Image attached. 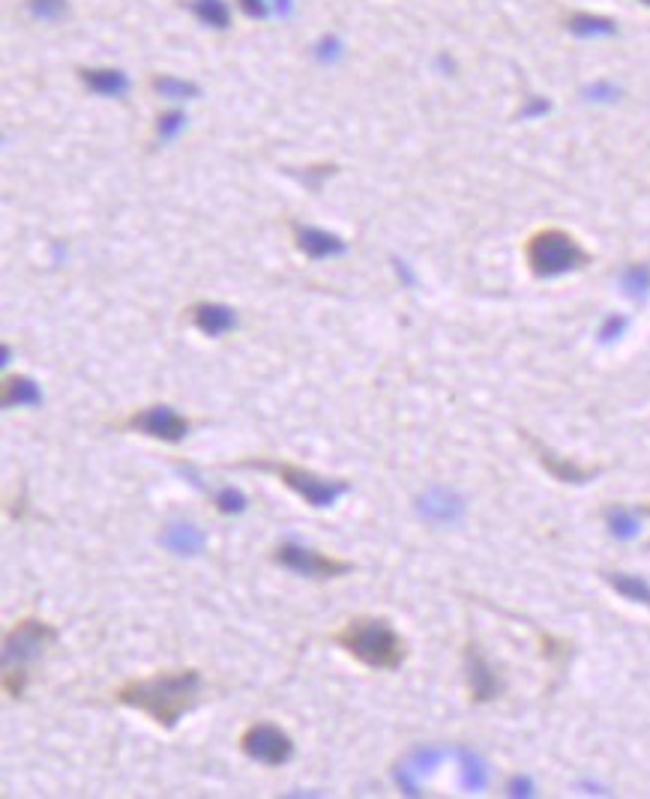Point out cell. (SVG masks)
Instances as JSON below:
<instances>
[{
  "instance_id": "obj_12",
  "label": "cell",
  "mask_w": 650,
  "mask_h": 799,
  "mask_svg": "<svg viewBox=\"0 0 650 799\" xmlns=\"http://www.w3.org/2000/svg\"><path fill=\"white\" fill-rule=\"evenodd\" d=\"M416 510L432 524H456L464 515V500L447 488H432L420 497Z\"/></svg>"
},
{
  "instance_id": "obj_15",
  "label": "cell",
  "mask_w": 650,
  "mask_h": 799,
  "mask_svg": "<svg viewBox=\"0 0 650 799\" xmlns=\"http://www.w3.org/2000/svg\"><path fill=\"white\" fill-rule=\"evenodd\" d=\"M162 545L168 551L180 554V557H195L204 551V533L195 527V524H168L162 530Z\"/></svg>"
},
{
  "instance_id": "obj_8",
  "label": "cell",
  "mask_w": 650,
  "mask_h": 799,
  "mask_svg": "<svg viewBox=\"0 0 650 799\" xmlns=\"http://www.w3.org/2000/svg\"><path fill=\"white\" fill-rule=\"evenodd\" d=\"M120 429H130V431H141L147 438L165 440V443H180L189 434L192 423L183 414H178L171 405H150V407H139L132 410L126 419H120Z\"/></svg>"
},
{
  "instance_id": "obj_5",
  "label": "cell",
  "mask_w": 650,
  "mask_h": 799,
  "mask_svg": "<svg viewBox=\"0 0 650 799\" xmlns=\"http://www.w3.org/2000/svg\"><path fill=\"white\" fill-rule=\"evenodd\" d=\"M240 467H258V471H273L282 479V486L294 491L303 503H309L312 510H327L336 500L345 497L351 491L348 479H339V476H321L309 467H300L294 462H258V458H246L240 462Z\"/></svg>"
},
{
  "instance_id": "obj_33",
  "label": "cell",
  "mask_w": 650,
  "mask_h": 799,
  "mask_svg": "<svg viewBox=\"0 0 650 799\" xmlns=\"http://www.w3.org/2000/svg\"><path fill=\"white\" fill-rule=\"evenodd\" d=\"M641 4H650V0H641Z\"/></svg>"
},
{
  "instance_id": "obj_27",
  "label": "cell",
  "mask_w": 650,
  "mask_h": 799,
  "mask_svg": "<svg viewBox=\"0 0 650 799\" xmlns=\"http://www.w3.org/2000/svg\"><path fill=\"white\" fill-rule=\"evenodd\" d=\"M623 329H627V318H617V314H612V318H608L606 324H603V329H599V342L612 344L614 338L623 336Z\"/></svg>"
},
{
  "instance_id": "obj_26",
  "label": "cell",
  "mask_w": 650,
  "mask_h": 799,
  "mask_svg": "<svg viewBox=\"0 0 650 799\" xmlns=\"http://www.w3.org/2000/svg\"><path fill=\"white\" fill-rule=\"evenodd\" d=\"M30 12L36 15V19H60L63 10H67V0H28Z\"/></svg>"
},
{
  "instance_id": "obj_19",
  "label": "cell",
  "mask_w": 650,
  "mask_h": 799,
  "mask_svg": "<svg viewBox=\"0 0 650 799\" xmlns=\"http://www.w3.org/2000/svg\"><path fill=\"white\" fill-rule=\"evenodd\" d=\"M150 87L159 96H165V99H195V96H202V87L195 82H183V78H174V75H154L150 78Z\"/></svg>"
},
{
  "instance_id": "obj_25",
  "label": "cell",
  "mask_w": 650,
  "mask_h": 799,
  "mask_svg": "<svg viewBox=\"0 0 650 799\" xmlns=\"http://www.w3.org/2000/svg\"><path fill=\"white\" fill-rule=\"evenodd\" d=\"M183 126H186V115H183V111H165V115L156 117V135L162 141L178 138Z\"/></svg>"
},
{
  "instance_id": "obj_11",
  "label": "cell",
  "mask_w": 650,
  "mask_h": 799,
  "mask_svg": "<svg viewBox=\"0 0 650 799\" xmlns=\"http://www.w3.org/2000/svg\"><path fill=\"white\" fill-rule=\"evenodd\" d=\"M294 243L303 255L312 257V261H321V257H333L348 252V243L339 237V233L312 228V225H294Z\"/></svg>"
},
{
  "instance_id": "obj_20",
  "label": "cell",
  "mask_w": 650,
  "mask_h": 799,
  "mask_svg": "<svg viewBox=\"0 0 650 799\" xmlns=\"http://www.w3.org/2000/svg\"><path fill=\"white\" fill-rule=\"evenodd\" d=\"M189 10L216 30H225L231 24V12L225 6V0H189Z\"/></svg>"
},
{
  "instance_id": "obj_2",
  "label": "cell",
  "mask_w": 650,
  "mask_h": 799,
  "mask_svg": "<svg viewBox=\"0 0 650 799\" xmlns=\"http://www.w3.org/2000/svg\"><path fill=\"white\" fill-rule=\"evenodd\" d=\"M330 641L372 671H396L408 656L405 637L387 617H351L339 632L330 635Z\"/></svg>"
},
{
  "instance_id": "obj_14",
  "label": "cell",
  "mask_w": 650,
  "mask_h": 799,
  "mask_svg": "<svg viewBox=\"0 0 650 799\" xmlns=\"http://www.w3.org/2000/svg\"><path fill=\"white\" fill-rule=\"evenodd\" d=\"M0 405L4 407H39L43 390L30 375H6L0 384Z\"/></svg>"
},
{
  "instance_id": "obj_4",
  "label": "cell",
  "mask_w": 650,
  "mask_h": 799,
  "mask_svg": "<svg viewBox=\"0 0 650 799\" xmlns=\"http://www.w3.org/2000/svg\"><path fill=\"white\" fill-rule=\"evenodd\" d=\"M525 261L531 266L534 276L555 279V276H567V273L584 270L591 264V252L579 243L575 233H569L564 228H540L527 237Z\"/></svg>"
},
{
  "instance_id": "obj_23",
  "label": "cell",
  "mask_w": 650,
  "mask_h": 799,
  "mask_svg": "<svg viewBox=\"0 0 650 799\" xmlns=\"http://www.w3.org/2000/svg\"><path fill=\"white\" fill-rule=\"evenodd\" d=\"M623 290L632 297V300H645L650 294V270L645 264H632L627 273H623Z\"/></svg>"
},
{
  "instance_id": "obj_24",
  "label": "cell",
  "mask_w": 650,
  "mask_h": 799,
  "mask_svg": "<svg viewBox=\"0 0 650 799\" xmlns=\"http://www.w3.org/2000/svg\"><path fill=\"white\" fill-rule=\"evenodd\" d=\"M213 506H216V510H219L222 515H240V512H246L249 500H246L243 491H237V488H222V491H216V494H213Z\"/></svg>"
},
{
  "instance_id": "obj_32",
  "label": "cell",
  "mask_w": 650,
  "mask_h": 799,
  "mask_svg": "<svg viewBox=\"0 0 650 799\" xmlns=\"http://www.w3.org/2000/svg\"><path fill=\"white\" fill-rule=\"evenodd\" d=\"M273 6H276L279 15H288V10H291V0H273Z\"/></svg>"
},
{
  "instance_id": "obj_30",
  "label": "cell",
  "mask_w": 650,
  "mask_h": 799,
  "mask_svg": "<svg viewBox=\"0 0 650 799\" xmlns=\"http://www.w3.org/2000/svg\"><path fill=\"white\" fill-rule=\"evenodd\" d=\"M510 794L512 796H531L534 794V785L527 779H512L510 781Z\"/></svg>"
},
{
  "instance_id": "obj_3",
  "label": "cell",
  "mask_w": 650,
  "mask_h": 799,
  "mask_svg": "<svg viewBox=\"0 0 650 799\" xmlns=\"http://www.w3.org/2000/svg\"><path fill=\"white\" fill-rule=\"evenodd\" d=\"M58 641V629L39 617H21L4 635V692L10 698H21L28 692L30 671L28 665Z\"/></svg>"
},
{
  "instance_id": "obj_28",
  "label": "cell",
  "mask_w": 650,
  "mask_h": 799,
  "mask_svg": "<svg viewBox=\"0 0 650 799\" xmlns=\"http://www.w3.org/2000/svg\"><path fill=\"white\" fill-rule=\"evenodd\" d=\"M237 6L249 15V19H264V15L270 12V0H237Z\"/></svg>"
},
{
  "instance_id": "obj_13",
  "label": "cell",
  "mask_w": 650,
  "mask_h": 799,
  "mask_svg": "<svg viewBox=\"0 0 650 799\" xmlns=\"http://www.w3.org/2000/svg\"><path fill=\"white\" fill-rule=\"evenodd\" d=\"M525 440L534 447L536 458H540V464H543L545 471H549L551 476H555V479H560V482H575V486H582V482H591L593 476L599 473V467H582V464L569 462V458H560V455H555V452H551V449H545L540 440L531 438V434H525Z\"/></svg>"
},
{
  "instance_id": "obj_9",
  "label": "cell",
  "mask_w": 650,
  "mask_h": 799,
  "mask_svg": "<svg viewBox=\"0 0 650 799\" xmlns=\"http://www.w3.org/2000/svg\"><path fill=\"white\" fill-rule=\"evenodd\" d=\"M464 680H468V695L473 704L495 700L497 692H501V680H497L495 668L488 665V659L483 656V650L477 644L464 647Z\"/></svg>"
},
{
  "instance_id": "obj_22",
  "label": "cell",
  "mask_w": 650,
  "mask_h": 799,
  "mask_svg": "<svg viewBox=\"0 0 650 799\" xmlns=\"http://www.w3.org/2000/svg\"><path fill=\"white\" fill-rule=\"evenodd\" d=\"M462 781L468 790H483L486 781H488V770L486 763L480 761L477 755L471 752H462Z\"/></svg>"
},
{
  "instance_id": "obj_21",
  "label": "cell",
  "mask_w": 650,
  "mask_h": 799,
  "mask_svg": "<svg viewBox=\"0 0 650 799\" xmlns=\"http://www.w3.org/2000/svg\"><path fill=\"white\" fill-rule=\"evenodd\" d=\"M606 524H608V530H612V536H617V539H636L641 530L636 512L623 510V506H612V510L606 512Z\"/></svg>"
},
{
  "instance_id": "obj_7",
  "label": "cell",
  "mask_w": 650,
  "mask_h": 799,
  "mask_svg": "<svg viewBox=\"0 0 650 799\" xmlns=\"http://www.w3.org/2000/svg\"><path fill=\"white\" fill-rule=\"evenodd\" d=\"M240 752L264 766H285L294 757V740L273 722H252L240 733Z\"/></svg>"
},
{
  "instance_id": "obj_29",
  "label": "cell",
  "mask_w": 650,
  "mask_h": 799,
  "mask_svg": "<svg viewBox=\"0 0 650 799\" xmlns=\"http://www.w3.org/2000/svg\"><path fill=\"white\" fill-rule=\"evenodd\" d=\"M336 54H339V39H333V36L321 39V45H318V58H321V60H333Z\"/></svg>"
},
{
  "instance_id": "obj_1",
  "label": "cell",
  "mask_w": 650,
  "mask_h": 799,
  "mask_svg": "<svg viewBox=\"0 0 650 799\" xmlns=\"http://www.w3.org/2000/svg\"><path fill=\"white\" fill-rule=\"evenodd\" d=\"M202 671L178 668V671H156L150 676H132L115 692V700L130 709H139L159 728L171 731L186 713L198 707L202 698Z\"/></svg>"
},
{
  "instance_id": "obj_18",
  "label": "cell",
  "mask_w": 650,
  "mask_h": 799,
  "mask_svg": "<svg viewBox=\"0 0 650 799\" xmlns=\"http://www.w3.org/2000/svg\"><path fill=\"white\" fill-rule=\"evenodd\" d=\"M567 30L575 36H612L617 30V24L606 15H593V12H573L567 19Z\"/></svg>"
},
{
  "instance_id": "obj_10",
  "label": "cell",
  "mask_w": 650,
  "mask_h": 799,
  "mask_svg": "<svg viewBox=\"0 0 650 799\" xmlns=\"http://www.w3.org/2000/svg\"><path fill=\"white\" fill-rule=\"evenodd\" d=\"M189 320H192V327L202 329L204 336L222 338L225 333H231V329L237 327V312L225 303L202 300V303L189 305Z\"/></svg>"
},
{
  "instance_id": "obj_17",
  "label": "cell",
  "mask_w": 650,
  "mask_h": 799,
  "mask_svg": "<svg viewBox=\"0 0 650 799\" xmlns=\"http://www.w3.org/2000/svg\"><path fill=\"white\" fill-rule=\"evenodd\" d=\"M606 581H608V587H612L614 593L623 596V599L638 602V605H645V608H650V584L645 578L623 575V572H606Z\"/></svg>"
},
{
  "instance_id": "obj_31",
  "label": "cell",
  "mask_w": 650,
  "mask_h": 799,
  "mask_svg": "<svg viewBox=\"0 0 650 799\" xmlns=\"http://www.w3.org/2000/svg\"><path fill=\"white\" fill-rule=\"evenodd\" d=\"M543 111H549V102H531V105H527V108H525V115H527V117H534V115H543Z\"/></svg>"
},
{
  "instance_id": "obj_6",
  "label": "cell",
  "mask_w": 650,
  "mask_h": 799,
  "mask_svg": "<svg viewBox=\"0 0 650 799\" xmlns=\"http://www.w3.org/2000/svg\"><path fill=\"white\" fill-rule=\"evenodd\" d=\"M273 563L282 569H291L303 578H342L354 569L351 560H342V557L333 554H321L315 548L297 545V542H279L273 548Z\"/></svg>"
},
{
  "instance_id": "obj_16",
  "label": "cell",
  "mask_w": 650,
  "mask_h": 799,
  "mask_svg": "<svg viewBox=\"0 0 650 799\" xmlns=\"http://www.w3.org/2000/svg\"><path fill=\"white\" fill-rule=\"evenodd\" d=\"M78 78L99 96H123L130 91V78L123 69L115 67H93V69H78Z\"/></svg>"
}]
</instances>
